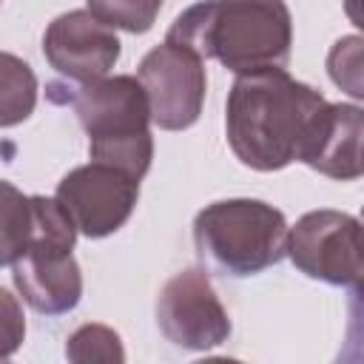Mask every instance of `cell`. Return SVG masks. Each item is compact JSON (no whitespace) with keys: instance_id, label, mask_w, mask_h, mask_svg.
<instances>
[{"instance_id":"6da1fadb","label":"cell","mask_w":364,"mask_h":364,"mask_svg":"<svg viewBox=\"0 0 364 364\" xmlns=\"http://www.w3.org/2000/svg\"><path fill=\"white\" fill-rule=\"evenodd\" d=\"M324 102L316 88L284 68L236 74L225 105L228 145L253 171H282L299 159Z\"/></svg>"},{"instance_id":"7a4b0ae2","label":"cell","mask_w":364,"mask_h":364,"mask_svg":"<svg viewBox=\"0 0 364 364\" xmlns=\"http://www.w3.org/2000/svg\"><path fill=\"white\" fill-rule=\"evenodd\" d=\"M202 60L213 57L233 74L284 68L293 46V17L284 0H199L165 34Z\"/></svg>"},{"instance_id":"3957f363","label":"cell","mask_w":364,"mask_h":364,"mask_svg":"<svg viewBox=\"0 0 364 364\" xmlns=\"http://www.w3.org/2000/svg\"><path fill=\"white\" fill-rule=\"evenodd\" d=\"M74 114L88 134L94 162L114 165L134 179H142L154 159L151 108L145 88L131 74L100 77L82 82L71 97Z\"/></svg>"},{"instance_id":"277c9868","label":"cell","mask_w":364,"mask_h":364,"mask_svg":"<svg viewBox=\"0 0 364 364\" xmlns=\"http://www.w3.org/2000/svg\"><path fill=\"white\" fill-rule=\"evenodd\" d=\"M193 245L208 270L222 276H256L282 262L287 219L264 199H219L193 219Z\"/></svg>"},{"instance_id":"5b68a950","label":"cell","mask_w":364,"mask_h":364,"mask_svg":"<svg viewBox=\"0 0 364 364\" xmlns=\"http://www.w3.org/2000/svg\"><path fill=\"white\" fill-rule=\"evenodd\" d=\"M77 228L57 199L31 196V239L11 276L23 301L43 316L71 313L82 299V270L74 259Z\"/></svg>"},{"instance_id":"8992f818","label":"cell","mask_w":364,"mask_h":364,"mask_svg":"<svg viewBox=\"0 0 364 364\" xmlns=\"http://www.w3.org/2000/svg\"><path fill=\"white\" fill-rule=\"evenodd\" d=\"M284 253L307 279L336 287L361 284V222L344 210L318 208L304 213L287 228Z\"/></svg>"},{"instance_id":"52a82bcc","label":"cell","mask_w":364,"mask_h":364,"mask_svg":"<svg viewBox=\"0 0 364 364\" xmlns=\"http://www.w3.org/2000/svg\"><path fill=\"white\" fill-rule=\"evenodd\" d=\"M136 80L145 88L151 122L162 131H185L199 119L208 74L205 60L191 48L168 40L159 43L139 60Z\"/></svg>"},{"instance_id":"ba28073f","label":"cell","mask_w":364,"mask_h":364,"mask_svg":"<svg viewBox=\"0 0 364 364\" xmlns=\"http://www.w3.org/2000/svg\"><path fill=\"white\" fill-rule=\"evenodd\" d=\"M54 199L68 213L77 233L102 239L131 219L139 199V179L114 165L91 159L60 179Z\"/></svg>"},{"instance_id":"9c48e42d","label":"cell","mask_w":364,"mask_h":364,"mask_svg":"<svg viewBox=\"0 0 364 364\" xmlns=\"http://www.w3.org/2000/svg\"><path fill=\"white\" fill-rule=\"evenodd\" d=\"M156 324L162 336L182 350H213L230 336V318L208 273L188 267L173 273L156 296Z\"/></svg>"},{"instance_id":"30bf717a","label":"cell","mask_w":364,"mask_h":364,"mask_svg":"<svg viewBox=\"0 0 364 364\" xmlns=\"http://www.w3.org/2000/svg\"><path fill=\"white\" fill-rule=\"evenodd\" d=\"M43 54L57 74L82 85L108 77L119 60V37L88 9H74L48 23Z\"/></svg>"},{"instance_id":"8fae6325","label":"cell","mask_w":364,"mask_h":364,"mask_svg":"<svg viewBox=\"0 0 364 364\" xmlns=\"http://www.w3.org/2000/svg\"><path fill=\"white\" fill-rule=\"evenodd\" d=\"M361 134H364V111L353 102H324L316 114L313 128L304 139L299 162L330 179H358L364 171L361 162Z\"/></svg>"},{"instance_id":"7c38bea8","label":"cell","mask_w":364,"mask_h":364,"mask_svg":"<svg viewBox=\"0 0 364 364\" xmlns=\"http://www.w3.org/2000/svg\"><path fill=\"white\" fill-rule=\"evenodd\" d=\"M37 105V74L9 51H0V128L26 122Z\"/></svg>"},{"instance_id":"4fadbf2b","label":"cell","mask_w":364,"mask_h":364,"mask_svg":"<svg viewBox=\"0 0 364 364\" xmlns=\"http://www.w3.org/2000/svg\"><path fill=\"white\" fill-rule=\"evenodd\" d=\"M31 239V196L0 179V267L14 264Z\"/></svg>"},{"instance_id":"5bb4252c","label":"cell","mask_w":364,"mask_h":364,"mask_svg":"<svg viewBox=\"0 0 364 364\" xmlns=\"http://www.w3.org/2000/svg\"><path fill=\"white\" fill-rule=\"evenodd\" d=\"M65 355L68 361L77 364H88V361L119 364L125 361V347L117 330L105 324H82L65 338Z\"/></svg>"},{"instance_id":"9a60e30c","label":"cell","mask_w":364,"mask_h":364,"mask_svg":"<svg viewBox=\"0 0 364 364\" xmlns=\"http://www.w3.org/2000/svg\"><path fill=\"white\" fill-rule=\"evenodd\" d=\"M162 0H88V11L111 28L131 34L148 31L159 17Z\"/></svg>"},{"instance_id":"2e32d148","label":"cell","mask_w":364,"mask_h":364,"mask_svg":"<svg viewBox=\"0 0 364 364\" xmlns=\"http://www.w3.org/2000/svg\"><path fill=\"white\" fill-rule=\"evenodd\" d=\"M327 71L338 88H344L350 97L361 100V40L355 34L336 40V46L327 54Z\"/></svg>"},{"instance_id":"e0dca14e","label":"cell","mask_w":364,"mask_h":364,"mask_svg":"<svg viewBox=\"0 0 364 364\" xmlns=\"http://www.w3.org/2000/svg\"><path fill=\"white\" fill-rule=\"evenodd\" d=\"M26 338V316L17 296L0 287V358H9L20 350Z\"/></svg>"}]
</instances>
